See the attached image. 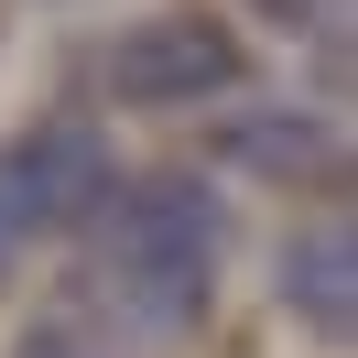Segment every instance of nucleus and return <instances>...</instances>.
<instances>
[{"label": "nucleus", "instance_id": "f257e3e1", "mask_svg": "<svg viewBox=\"0 0 358 358\" xmlns=\"http://www.w3.org/2000/svg\"><path fill=\"white\" fill-rule=\"evenodd\" d=\"M217 250H228V217L196 174H141L131 196L109 206V293L141 315V326H196L206 293H217Z\"/></svg>", "mask_w": 358, "mask_h": 358}, {"label": "nucleus", "instance_id": "f03ea898", "mask_svg": "<svg viewBox=\"0 0 358 358\" xmlns=\"http://www.w3.org/2000/svg\"><path fill=\"white\" fill-rule=\"evenodd\" d=\"M239 33L217 22V11H152V22H131L109 44V98L120 109H196V98L239 87Z\"/></svg>", "mask_w": 358, "mask_h": 358}, {"label": "nucleus", "instance_id": "7ed1b4c3", "mask_svg": "<svg viewBox=\"0 0 358 358\" xmlns=\"http://www.w3.org/2000/svg\"><path fill=\"white\" fill-rule=\"evenodd\" d=\"M87 196H109L98 131H33V141H11V152H0V271L22 261L33 239H55Z\"/></svg>", "mask_w": 358, "mask_h": 358}, {"label": "nucleus", "instance_id": "20e7f679", "mask_svg": "<svg viewBox=\"0 0 358 358\" xmlns=\"http://www.w3.org/2000/svg\"><path fill=\"white\" fill-rule=\"evenodd\" d=\"M282 315H304L315 336H348V228H304V239H282Z\"/></svg>", "mask_w": 358, "mask_h": 358}, {"label": "nucleus", "instance_id": "39448f33", "mask_svg": "<svg viewBox=\"0 0 358 358\" xmlns=\"http://www.w3.org/2000/svg\"><path fill=\"white\" fill-rule=\"evenodd\" d=\"M11 358H98V336L55 315V326H22V336H11Z\"/></svg>", "mask_w": 358, "mask_h": 358}]
</instances>
